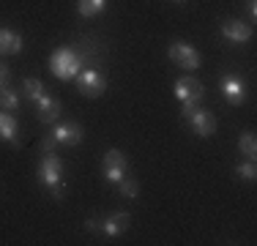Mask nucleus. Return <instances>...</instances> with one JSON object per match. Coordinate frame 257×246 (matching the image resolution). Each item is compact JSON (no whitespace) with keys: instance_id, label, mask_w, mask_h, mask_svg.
<instances>
[{"instance_id":"nucleus-1","label":"nucleus","mask_w":257,"mask_h":246,"mask_svg":"<svg viewBox=\"0 0 257 246\" xmlns=\"http://www.w3.org/2000/svg\"><path fill=\"white\" fill-rule=\"evenodd\" d=\"M82 66H85L82 55H79L77 49H71V47L55 49L52 58H50V69L58 79H74L77 74L82 71Z\"/></svg>"},{"instance_id":"nucleus-2","label":"nucleus","mask_w":257,"mask_h":246,"mask_svg":"<svg viewBox=\"0 0 257 246\" xmlns=\"http://www.w3.org/2000/svg\"><path fill=\"white\" fill-rule=\"evenodd\" d=\"M39 181H41V186L50 189L52 197L63 194V162L55 153H47L39 162Z\"/></svg>"},{"instance_id":"nucleus-3","label":"nucleus","mask_w":257,"mask_h":246,"mask_svg":"<svg viewBox=\"0 0 257 246\" xmlns=\"http://www.w3.org/2000/svg\"><path fill=\"white\" fill-rule=\"evenodd\" d=\"M167 55L175 60V66H181V69H197L200 66V52L194 47H189L186 41H173L167 49Z\"/></svg>"},{"instance_id":"nucleus-4","label":"nucleus","mask_w":257,"mask_h":246,"mask_svg":"<svg viewBox=\"0 0 257 246\" xmlns=\"http://www.w3.org/2000/svg\"><path fill=\"white\" fill-rule=\"evenodd\" d=\"M77 85H79V93H82V96L96 98V96L104 93V88H107V79H104L99 71L88 69V71H79V74H77Z\"/></svg>"},{"instance_id":"nucleus-5","label":"nucleus","mask_w":257,"mask_h":246,"mask_svg":"<svg viewBox=\"0 0 257 246\" xmlns=\"http://www.w3.org/2000/svg\"><path fill=\"white\" fill-rule=\"evenodd\" d=\"M203 85H200V79L194 77H181L178 82H175V96H178L181 104H197L200 98H203Z\"/></svg>"},{"instance_id":"nucleus-6","label":"nucleus","mask_w":257,"mask_h":246,"mask_svg":"<svg viewBox=\"0 0 257 246\" xmlns=\"http://www.w3.org/2000/svg\"><path fill=\"white\" fill-rule=\"evenodd\" d=\"M104 178L109 183H118L126 178V156L120 151H107L104 153Z\"/></svg>"},{"instance_id":"nucleus-7","label":"nucleus","mask_w":257,"mask_h":246,"mask_svg":"<svg viewBox=\"0 0 257 246\" xmlns=\"http://www.w3.org/2000/svg\"><path fill=\"white\" fill-rule=\"evenodd\" d=\"M222 36L232 44H243V41L252 39V25L246 22H238V20H227L222 25Z\"/></svg>"},{"instance_id":"nucleus-8","label":"nucleus","mask_w":257,"mask_h":246,"mask_svg":"<svg viewBox=\"0 0 257 246\" xmlns=\"http://www.w3.org/2000/svg\"><path fill=\"white\" fill-rule=\"evenodd\" d=\"M186 120L192 123V129L200 134V137H211V134L216 132V118H213L211 112H205V109H194Z\"/></svg>"},{"instance_id":"nucleus-9","label":"nucleus","mask_w":257,"mask_h":246,"mask_svg":"<svg viewBox=\"0 0 257 246\" xmlns=\"http://www.w3.org/2000/svg\"><path fill=\"white\" fill-rule=\"evenodd\" d=\"M219 88H222V93L227 96V101H230V104H241L243 98H246V88H243V82H241L238 77H232V74L222 77Z\"/></svg>"},{"instance_id":"nucleus-10","label":"nucleus","mask_w":257,"mask_h":246,"mask_svg":"<svg viewBox=\"0 0 257 246\" xmlns=\"http://www.w3.org/2000/svg\"><path fill=\"white\" fill-rule=\"evenodd\" d=\"M36 109H39V120H44V123H55L60 118V101L47 93L36 101Z\"/></svg>"},{"instance_id":"nucleus-11","label":"nucleus","mask_w":257,"mask_h":246,"mask_svg":"<svg viewBox=\"0 0 257 246\" xmlns=\"http://www.w3.org/2000/svg\"><path fill=\"white\" fill-rule=\"evenodd\" d=\"M22 36L17 30L0 28V55H20L22 52Z\"/></svg>"},{"instance_id":"nucleus-12","label":"nucleus","mask_w":257,"mask_h":246,"mask_svg":"<svg viewBox=\"0 0 257 246\" xmlns=\"http://www.w3.org/2000/svg\"><path fill=\"white\" fill-rule=\"evenodd\" d=\"M126 227H128V213H126V211L115 213V216L101 219V232H104V235H109V238L123 235V232H126Z\"/></svg>"},{"instance_id":"nucleus-13","label":"nucleus","mask_w":257,"mask_h":246,"mask_svg":"<svg viewBox=\"0 0 257 246\" xmlns=\"http://www.w3.org/2000/svg\"><path fill=\"white\" fill-rule=\"evenodd\" d=\"M52 137L58 140V143L77 145L79 140H82V126H79V123H60V126H55Z\"/></svg>"},{"instance_id":"nucleus-14","label":"nucleus","mask_w":257,"mask_h":246,"mask_svg":"<svg viewBox=\"0 0 257 246\" xmlns=\"http://www.w3.org/2000/svg\"><path fill=\"white\" fill-rule=\"evenodd\" d=\"M0 140L20 145V137H17V120H14V115L6 112V109H0Z\"/></svg>"},{"instance_id":"nucleus-15","label":"nucleus","mask_w":257,"mask_h":246,"mask_svg":"<svg viewBox=\"0 0 257 246\" xmlns=\"http://www.w3.org/2000/svg\"><path fill=\"white\" fill-rule=\"evenodd\" d=\"M107 9V0H79V6H77V11H79V17H99L101 11Z\"/></svg>"},{"instance_id":"nucleus-16","label":"nucleus","mask_w":257,"mask_h":246,"mask_svg":"<svg viewBox=\"0 0 257 246\" xmlns=\"http://www.w3.org/2000/svg\"><path fill=\"white\" fill-rule=\"evenodd\" d=\"M238 148H241V153L246 159H254V153H257V137L252 132H246V134H241V140H238Z\"/></svg>"},{"instance_id":"nucleus-17","label":"nucleus","mask_w":257,"mask_h":246,"mask_svg":"<svg viewBox=\"0 0 257 246\" xmlns=\"http://www.w3.org/2000/svg\"><path fill=\"white\" fill-rule=\"evenodd\" d=\"M22 88H25V96L30 98V101H39V98L44 96V85H41L36 77H28L25 82H22Z\"/></svg>"},{"instance_id":"nucleus-18","label":"nucleus","mask_w":257,"mask_h":246,"mask_svg":"<svg viewBox=\"0 0 257 246\" xmlns=\"http://www.w3.org/2000/svg\"><path fill=\"white\" fill-rule=\"evenodd\" d=\"M20 107V96H17V90L11 88H0V109H17Z\"/></svg>"},{"instance_id":"nucleus-19","label":"nucleus","mask_w":257,"mask_h":246,"mask_svg":"<svg viewBox=\"0 0 257 246\" xmlns=\"http://www.w3.org/2000/svg\"><path fill=\"white\" fill-rule=\"evenodd\" d=\"M118 192L123 197H128V200H134V197H137V183H134L132 178H120V181H118Z\"/></svg>"},{"instance_id":"nucleus-20","label":"nucleus","mask_w":257,"mask_h":246,"mask_svg":"<svg viewBox=\"0 0 257 246\" xmlns=\"http://www.w3.org/2000/svg\"><path fill=\"white\" fill-rule=\"evenodd\" d=\"M235 172L243 178V181H254V175H257V167H254V162H252V159H249V162H241V164H238V167H235Z\"/></svg>"},{"instance_id":"nucleus-21","label":"nucleus","mask_w":257,"mask_h":246,"mask_svg":"<svg viewBox=\"0 0 257 246\" xmlns=\"http://www.w3.org/2000/svg\"><path fill=\"white\" fill-rule=\"evenodd\" d=\"M55 145H58V140H55L52 134H50V137H44V140H41V153H55Z\"/></svg>"},{"instance_id":"nucleus-22","label":"nucleus","mask_w":257,"mask_h":246,"mask_svg":"<svg viewBox=\"0 0 257 246\" xmlns=\"http://www.w3.org/2000/svg\"><path fill=\"white\" fill-rule=\"evenodd\" d=\"M9 85V66L0 63V88H6Z\"/></svg>"},{"instance_id":"nucleus-23","label":"nucleus","mask_w":257,"mask_h":246,"mask_svg":"<svg viewBox=\"0 0 257 246\" xmlns=\"http://www.w3.org/2000/svg\"><path fill=\"white\" fill-rule=\"evenodd\" d=\"M85 227H88V230H93V232H99L101 230V219H88V221H85Z\"/></svg>"},{"instance_id":"nucleus-24","label":"nucleus","mask_w":257,"mask_h":246,"mask_svg":"<svg viewBox=\"0 0 257 246\" xmlns=\"http://www.w3.org/2000/svg\"><path fill=\"white\" fill-rule=\"evenodd\" d=\"M249 14H252V20L257 17V3H254V0H249Z\"/></svg>"},{"instance_id":"nucleus-25","label":"nucleus","mask_w":257,"mask_h":246,"mask_svg":"<svg viewBox=\"0 0 257 246\" xmlns=\"http://www.w3.org/2000/svg\"><path fill=\"white\" fill-rule=\"evenodd\" d=\"M175 3H183V0H175Z\"/></svg>"}]
</instances>
